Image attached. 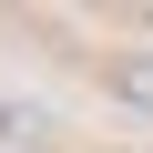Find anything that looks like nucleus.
<instances>
[{
  "label": "nucleus",
  "mask_w": 153,
  "mask_h": 153,
  "mask_svg": "<svg viewBox=\"0 0 153 153\" xmlns=\"http://www.w3.org/2000/svg\"><path fill=\"white\" fill-rule=\"evenodd\" d=\"M102 92H112V102H133V112H153V41L102 61Z\"/></svg>",
  "instance_id": "obj_1"
}]
</instances>
